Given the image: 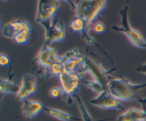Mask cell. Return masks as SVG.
I'll return each instance as SVG.
<instances>
[{
    "label": "cell",
    "mask_w": 146,
    "mask_h": 121,
    "mask_svg": "<svg viewBox=\"0 0 146 121\" xmlns=\"http://www.w3.org/2000/svg\"><path fill=\"white\" fill-rule=\"evenodd\" d=\"M12 76L7 78H1L0 79V93L1 95L4 94H16L19 92L20 87L17 84L11 82Z\"/></svg>",
    "instance_id": "15"
},
{
    "label": "cell",
    "mask_w": 146,
    "mask_h": 121,
    "mask_svg": "<svg viewBox=\"0 0 146 121\" xmlns=\"http://www.w3.org/2000/svg\"><path fill=\"white\" fill-rule=\"evenodd\" d=\"M93 30L96 34H102L106 31L105 24L101 21H97L93 26Z\"/></svg>",
    "instance_id": "21"
},
{
    "label": "cell",
    "mask_w": 146,
    "mask_h": 121,
    "mask_svg": "<svg viewBox=\"0 0 146 121\" xmlns=\"http://www.w3.org/2000/svg\"><path fill=\"white\" fill-rule=\"evenodd\" d=\"M141 120H146V112L135 108H129L116 118V121H138Z\"/></svg>",
    "instance_id": "13"
},
{
    "label": "cell",
    "mask_w": 146,
    "mask_h": 121,
    "mask_svg": "<svg viewBox=\"0 0 146 121\" xmlns=\"http://www.w3.org/2000/svg\"><path fill=\"white\" fill-rule=\"evenodd\" d=\"M74 98L76 99L77 103H78V108H79L80 111H81L82 120L84 121H106V120H109V119H106V120H94L91 118L90 114L88 113L86 108L85 105H84L83 101H81V98H80L79 95H78V93L76 94L75 96H74Z\"/></svg>",
    "instance_id": "19"
},
{
    "label": "cell",
    "mask_w": 146,
    "mask_h": 121,
    "mask_svg": "<svg viewBox=\"0 0 146 121\" xmlns=\"http://www.w3.org/2000/svg\"><path fill=\"white\" fill-rule=\"evenodd\" d=\"M61 93H62V91H61V87H58V88L54 87L50 90V95L53 98H57L60 95H61Z\"/></svg>",
    "instance_id": "23"
},
{
    "label": "cell",
    "mask_w": 146,
    "mask_h": 121,
    "mask_svg": "<svg viewBox=\"0 0 146 121\" xmlns=\"http://www.w3.org/2000/svg\"><path fill=\"white\" fill-rule=\"evenodd\" d=\"M10 64V60L7 55L4 54H1L0 55V65L2 67L7 66Z\"/></svg>",
    "instance_id": "22"
},
{
    "label": "cell",
    "mask_w": 146,
    "mask_h": 121,
    "mask_svg": "<svg viewBox=\"0 0 146 121\" xmlns=\"http://www.w3.org/2000/svg\"><path fill=\"white\" fill-rule=\"evenodd\" d=\"M58 0H39L37 4L35 21L47 30L52 25L53 19L60 7Z\"/></svg>",
    "instance_id": "4"
},
{
    "label": "cell",
    "mask_w": 146,
    "mask_h": 121,
    "mask_svg": "<svg viewBox=\"0 0 146 121\" xmlns=\"http://www.w3.org/2000/svg\"><path fill=\"white\" fill-rule=\"evenodd\" d=\"M44 110L46 111L48 115L57 120L61 121H79V118H75L72 116L71 114L65 112V111L61 110L56 109V108H44Z\"/></svg>",
    "instance_id": "16"
},
{
    "label": "cell",
    "mask_w": 146,
    "mask_h": 121,
    "mask_svg": "<svg viewBox=\"0 0 146 121\" xmlns=\"http://www.w3.org/2000/svg\"><path fill=\"white\" fill-rule=\"evenodd\" d=\"M62 91L61 97L68 104L73 102V96L77 93L81 78L74 73L63 71L58 77Z\"/></svg>",
    "instance_id": "6"
},
{
    "label": "cell",
    "mask_w": 146,
    "mask_h": 121,
    "mask_svg": "<svg viewBox=\"0 0 146 121\" xmlns=\"http://www.w3.org/2000/svg\"><path fill=\"white\" fill-rule=\"evenodd\" d=\"M81 82L82 83H84L86 86L88 87V88H90V89L92 90L93 91L96 93L97 94H99L100 93L104 91V90L107 89V88H106L105 87L103 86L101 84H100L99 83L96 82V81H88V80H84V78H81Z\"/></svg>",
    "instance_id": "20"
},
{
    "label": "cell",
    "mask_w": 146,
    "mask_h": 121,
    "mask_svg": "<svg viewBox=\"0 0 146 121\" xmlns=\"http://www.w3.org/2000/svg\"><path fill=\"white\" fill-rule=\"evenodd\" d=\"M44 105L38 101L26 99L23 101L21 112L27 118H34L44 110Z\"/></svg>",
    "instance_id": "12"
},
{
    "label": "cell",
    "mask_w": 146,
    "mask_h": 121,
    "mask_svg": "<svg viewBox=\"0 0 146 121\" xmlns=\"http://www.w3.org/2000/svg\"><path fill=\"white\" fill-rule=\"evenodd\" d=\"M90 103L101 109H114L119 111L124 110L122 104L114 98L108 90H104L96 95L95 98L90 100Z\"/></svg>",
    "instance_id": "9"
},
{
    "label": "cell",
    "mask_w": 146,
    "mask_h": 121,
    "mask_svg": "<svg viewBox=\"0 0 146 121\" xmlns=\"http://www.w3.org/2000/svg\"><path fill=\"white\" fill-rule=\"evenodd\" d=\"M70 28L74 32L80 33L84 38L86 32V23L80 17H75L70 23Z\"/></svg>",
    "instance_id": "18"
},
{
    "label": "cell",
    "mask_w": 146,
    "mask_h": 121,
    "mask_svg": "<svg viewBox=\"0 0 146 121\" xmlns=\"http://www.w3.org/2000/svg\"><path fill=\"white\" fill-rule=\"evenodd\" d=\"M21 20L13 21L6 24L2 29V34L4 37L8 38H13L18 34L20 30Z\"/></svg>",
    "instance_id": "17"
},
{
    "label": "cell",
    "mask_w": 146,
    "mask_h": 121,
    "mask_svg": "<svg viewBox=\"0 0 146 121\" xmlns=\"http://www.w3.org/2000/svg\"><path fill=\"white\" fill-rule=\"evenodd\" d=\"M135 70H136L137 72L141 73L146 75V62L138 65Z\"/></svg>",
    "instance_id": "24"
},
{
    "label": "cell",
    "mask_w": 146,
    "mask_h": 121,
    "mask_svg": "<svg viewBox=\"0 0 146 121\" xmlns=\"http://www.w3.org/2000/svg\"><path fill=\"white\" fill-rule=\"evenodd\" d=\"M138 121H145V120H138Z\"/></svg>",
    "instance_id": "25"
},
{
    "label": "cell",
    "mask_w": 146,
    "mask_h": 121,
    "mask_svg": "<svg viewBox=\"0 0 146 121\" xmlns=\"http://www.w3.org/2000/svg\"><path fill=\"white\" fill-rule=\"evenodd\" d=\"M68 3L71 9L74 11L76 17H80L86 23V32L84 38L90 45H95L110 58L108 54L96 44L94 38L89 36L91 25L99 17V14L106 6V0H80V1H65ZM111 59V58H110ZM113 62V61H112Z\"/></svg>",
    "instance_id": "1"
},
{
    "label": "cell",
    "mask_w": 146,
    "mask_h": 121,
    "mask_svg": "<svg viewBox=\"0 0 146 121\" xmlns=\"http://www.w3.org/2000/svg\"><path fill=\"white\" fill-rule=\"evenodd\" d=\"M37 89V80L34 75L26 73L22 77L20 89L17 94V98L20 101L27 99L29 95L34 93Z\"/></svg>",
    "instance_id": "11"
},
{
    "label": "cell",
    "mask_w": 146,
    "mask_h": 121,
    "mask_svg": "<svg viewBox=\"0 0 146 121\" xmlns=\"http://www.w3.org/2000/svg\"><path fill=\"white\" fill-rule=\"evenodd\" d=\"M34 61L38 66L44 68L45 74L56 63H62L63 56L58 55L57 51L48 45H44L40 49Z\"/></svg>",
    "instance_id": "7"
},
{
    "label": "cell",
    "mask_w": 146,
    "mask_h": 121,
    "mask_svg": "<svg viewBox=\"0 0 146 121\" xmlns=\"http://www.w3.org/2000/svg\"><path fill=\"white\" fill-rule=\"evenodd\" d=\"M31 32V28L29 22L27 21H21L19 32L14 37V42L18 44H24L27 43L29 40Z\"/></svg>",
    "instance_id": "14"
},
{
    "label": "cell",
    "mask_w": 146,
    "mask_h": 121,
    "mask_svg": "<svg viewBox=\"0 0 146 121\" xmlns=\"http://www.w3.org/2000/svg\"><path fill=\"white\" fill-rule=\"evenodd\" d=\"M128 7H125L119 11L121 17V26H112L111 28L114 31H120L125 34L131 44L135 46L146 49V41L139 31L134 29L131 26L128 21Z\"/></svg>",
    "instance_id": "5"
},
{
    "label": "cell",
    "mask_w": 146,
    "mask_h": 121,
    "mask_svg": "<svg viewBox=\"0 0 146 121\" xmlns=\"http://www.w3.org/2000/svg\"><path fill=\"white\" fill-rule=\"evenodd\" d=\"M145 87L146 83H133L125 78L113 76L108 82L107 90L118 101H130Z\"/></svg>",
    "instance_id": "2"
},
{
    "label": "cell",
    "mask_w": 146,
    "mask_h": 121,
    "mask_svg": "<svg viewBox=\"0 0 146 121\" xmlns=\"http://www.w3.org/2000/svg\"><path fill=\"white\" fill-rule=\"evenodd\" d=\"M84 58H85L87 66H88V73L94 78V81L99 83L103 86L107 88L108 82L113 77V75H111V73L115 71L116 68H111L109 71H107V70L104 69L101 65L96 63L94 60L91 59L88 57L84 56Z\"/></svg>",
    "instance_id": "8"
},
{
    "label": "cell",
    "mask_w": 146,
    "mask_h": 121,
    "mask_svg": "<svg viewBox=\"0 0 146 121\" xmlns=\"http://www.w3.org/2000/svg\"><path fill=\"white\" fill-rule=\"evenodd\" d=\"M62 65L64 71L76 73L81 78L88 73L84 56L78 48H74L63 56Z\"/></svg>",
    "instance_id": "3"
},
{
    "label": "cell",
    "mask_w": 146,
    "mask_h": 121,
    "mask_svg": "<svg viewBox=\"0 0 146 121\" xmlns=\"http://www.w3.org/2000/svg\"><path fill=\"white\" fill-rule=\"evenodd\" d=\"M66 36L65 26L63 21L55 19L52 25L45 31V45H48L54 42H61Z\"/></svg>",
    "instance_id": "10"
}]
</instances>
